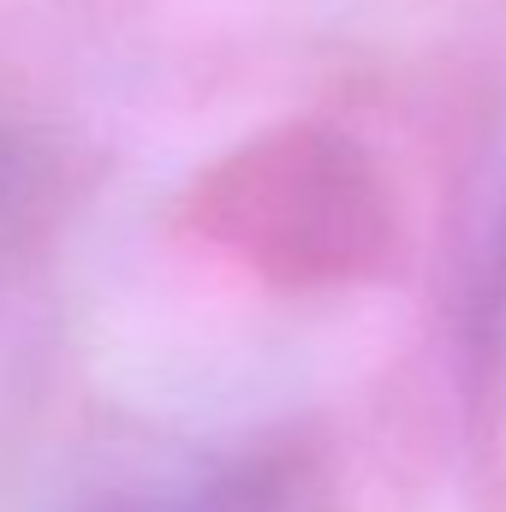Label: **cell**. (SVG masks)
Returning <instances> with one entry per match:
<instances>
[{
    "mask_svg": "<svg viewBox=\"0 0 506 512\" xmlns=\"http://www.w3.org/2000/svg\"><path fill=\"white\" fill-rule=\"evenodd\" d=\"M0 215H6V173H0Z\"/></svg>",
    "mask_w": 506,
    "mask_h": 512,
    "instance_id": "cell-1",
    "label": "cell"
}]
</instances>
